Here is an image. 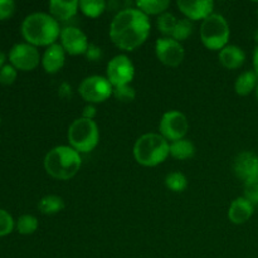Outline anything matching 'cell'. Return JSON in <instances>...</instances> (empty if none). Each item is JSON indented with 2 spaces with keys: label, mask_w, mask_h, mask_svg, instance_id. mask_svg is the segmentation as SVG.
Here are the masks:
<instances>
[{
  "label": "cell",
  "mask_w": 258,
  "mask_h": 258,
  "mask_svg": "<svg viewBox=\"0 0 258 258\" xmlns=\"http://www.w3.org/2000/svg\"><path fill=\"white\" fill-rule=\"evenodd\" d=\"M253 71L258 76V44L256 45L253 50Z\"/></svg>",
  "instance_id": "e575fe53"
},
{
  "label": "cell",
  "mask_w": 258,
  "mask_h": 258,
  "mask_svg": "<svg viewBox=\"0 0 258 258\" xmlns=\"http://www.w3.org/2000/svg\"><path fill=\"white\" fill-rule=\"evenodd\" d=\"M59 23L47 13H32L22 23V34L34 47H49L60 37Z\"/></svg>",
  "instance_id": "7a4b0ae2"
},
{
  "label": "cell",
  "mask_w": 258,
  "mask_h": 258,
  "mask_svg": "<svg viewBox=\"0 0 258 258\" xmlns=\"http://www.w3.org/2000/svg\"><path fill=\"white\" fill-rule=\"evenodd\" d=\"M60 45L70 55L86 54L88 49V38L80 28L66 27L60 32Z\"/></svg>",
  "instance_id": "4fadbf2b"
},
{
  "label": "cell",
  "mask_w": 258,
  "mask_h": 258,
  "mask_svg": "<svg viewBox=\"0 0 258 258\" xmlns=\"http://www.w3.org/2000/svg\"><path fill=\"white\" fill-rule=\"evenodd\" d=\"M4 62H5V54L2 52V50H0V68L4 66Z\"/></svg>",
  "instance_id": "d590c367"
},
{
  "label": "cell",
  "mask_w": 258,
  "mask_h": 258,
  "mask_svg": "<svg viewBox=\"0 0 258 258\" xmlns=\"http://www.w3.org/2000/svg\"><path fill=\"white\" fill-rule=\"evenodd\" d=\"M193 29H194V25L191 20L186 19V18L179 19L178 23H176V27L175 29H174V33L173 35H171V38L178 40V42L185 40L190 37L191 33H193Z\"/></svg>",
  "instance_id": "484cf974"
},
{
  "label": "cell",
  "mask_w": 258,
  "mask_h": 258,
  "mask_svg": "<svg viewBox=\"0 0 258 258\" xmlns=\"http://www.w3.org/2000/svg\"><path fill=\"white\" fill-rule=\"evenodd\" d=\"M233 171L244 184L258 183V155L251 151L238 154L233 161Z\"/></svg>",
  "instance_id": "7c38bea8"
},
{
  "label": "cell",
  "mask_w": 258,
  "mask_h": 258,
  "mask_svg": "<svg viewBox=\"0 0 258 258\" xmlns=\"http://www.w3.org/2000/svg\"><path fill=\"white\" fill-rule=\"evenodd\" d=\"M48 175L58 180H68L80 171L82 158L78 151L67 145H59L48 151L43 161Z\"/></svg>",
  "instance_id": "3957f363"
},
{
  "label": "cell",
  "mask_w": 258,
  "mask_h": 258,
  "mask_svg": "<svg viewBox=\"0 0 258 258\" xmlns=\"http://www.w3.org/2000/svg\"><path fill=\"white\" fill-rule=\"evenodd\" d=\"M135 77V67L130 58L125 54H117L107 63L106 78L115 87L130 85Z\"/></svg>",
  "instance_id": "ba28073f"
},
{
  "label": "cell",
  "mask_w": 258,
  "mask_h": 258,
  "mask_svg": "<svg viewBox=\"0 0 258 258\" xmlns=\"http://www.w3.org/2000/svg\"><path fill=\"white\" fill-rule=\"evenodd\" d=\"M155 53L158 59L169 67H178L183 62L185 54L180 42L170 37H163L156 40Z\"/></svg>",
  "instance_id": "8fae6325"
},
{
  "label": "cell",
  "mask_w": 258,
  "mask_h": 258,
  "mask_svg": "<svg viewBox=\"0 0 258 258\" xmlns=\"http://www.w3.org/2000/svg\"><path fill=\"white\" fill-rule=\"evenodd\" d=\"M196 154V146L188 139L173 141L170 144V156L176 160H188Z\"/></svg>",
  "instance_id": "ffe728a7"
},
{
  "label": "cell",
  "mask_w": 258,
  "mask_h": 258,
  "mask_svg": "<svg viewBox=\"0 0 258 258\" xmlns=\"http://www.w3.org/2000/svg\"><path fill=\"white\" fill-rule=\"evenodd\" d=\"M189 128V122L183 112L176 110L168 111L161 117L159 123L160 135L168 141H176L184 139Z\"/></svg>",
  "instance_id": "9c48e42d"
},
{
  "label": "cell",
  "mask_w": 258,
  "mask_h": 258,
  "mask_svg": "<svg viewBox=\"0 0 258 258\" xmlns=\"http://www.w3.org/2000/svg\"><path fill=\"white\" fill-rule=\"evenodd\" d=\"M14 228V219L9 212L0 208V237L7 236Z\"/></svg>",
  "instance_id": "f1b7e54d"
},
{
  "label": "cell",
  "mask_w": 258,
  "mask_h": 258,
  "mask_svg": "<svg viewBox=\"0 0 258 258\" xmlns=\"http://www.w3.org/2000/svg\"><path fill=\"white\" fill-rule=\"evenodd\" d=\"M38 209H39L40 213L47 214V216L57 214L64 209V201L60 197L49 194V196H45L40 199L39 203H38Z\"/></svg>",
  "instance_id": "44dd1931"
},
{
  "label": "cell",
  "mask_w": 258,
  "mask_h": 258,
  "mask_svg": "<svg viewBox=\"0 0 258 258\" xmlns=\"http://www.w3.org/2000/svg\"><path fill=\"white\" fill-rule=\"evenodd\" d=\"M68 141L71 148L80 154L95 150L100 141V130L97 123L88 118H76L68 127Z\"/></svg>",
  "instance_id": "5b68a950"
},
{
  "label": "cell",
  "mask_w": 258,
  "mask_h": 258,
  "mask_svg": "<svg viewBox=\"0 0 258 258\" xmlns=\"http://www.w3.org/2000/svg\"><path fill=\"white\" fill-rule=\"evenodd\" d=\"M113 96H115L116 100L120 101V102L128 103L133 102V101L135 100L136 91L131 85L120 86V87L113 88Z\"/></svg>",
  "instance_id": "83f0119b"
},
{
  "label": "cell",
  "mask_w": 258,
  "mask_h": 258,
  "mask_svg": "<svg viewBox=\"0 0 258 258\" xmlns=\"http://www.w3.org/2000/svg\"><path fill=\"white\" fill-rule=\"evenodd\" d=\"M256 97H257V100H258V85H257V88H256Z\"/></svg>",
  "instance_id": "8d00e7d4"
},
{
  "label": "cell",
  "mask_w": 258,
  "mask_h": 258,
  "mask_svg": "<svg viewBox=\"0 0 258 258\" xmlns=\"http://www.w3.org/2000/svg\"><path fill=\"white\" fill-rule=\"evenodd\" d=\"M258 85V76L254 71H247V72L241 73L237 77L236 83H234V90L239 96H248Z\"/></svg>",
  "instance_id": "d6986e66"
},
{
  "label": "cell",
  "mask_w": 258,
  "mask_h": 258,
  "mask_svg": "<svg viewBox=\"0 0 258 258\" xmlns=\"http://www.w3.org/2000/svg\"><path fill=\"white\" fill-rule=\"evenodd\" d=\"M0 121H2V117H0Z\"/></svg>",
  "instance_id": "74e56055"
},
{
  "label": "cell",
  "mask_w": 258,
  "mask_h": 258,
  "mask_svg": "<svg viewBox=\"0 0 258 258\" xmlns=\"http://www.w3.org/2000/svg\"><path fill=\"white\" fill-rule=\"evenodd\" d=\"M257 208H258V206H257Z\"/></svg>",
  "instance_id": "f35d334b"
},
{
  "label": "cell",
  "mask_w": 258,
  "mask_h": 258,
  "mask_svg": "<svg viewBox=\"0 0 258 258\" xmlns=\"http://www.w3.org/2000/svg\"><path fill=\"white\" fill-rule=\"evenodd\" d=\"M80 10L88 18H98L106 10L103 0H81Z\"/></svg>",
  "instance_id": "603a6c76"
},
{
  "label": "cell",
  "mask_w": 258,
  "mask_h": 258,
  "mask_svg": "<svg viewBox=\"0 0 258 258\" xmlns=\"http://www.w3.org/2000/svg\"><path fill=\"white\" fill-rule=\"evenodd\" d=\"M246 60V53L238 45H226L219 52V62L227 70H237Z\"/></svg>",
  "instance_id": "ac0fdd59"
},
{
  "label": "cell",
  "mask_w": 258,
  "mask_h": 258,
  "mask_svg": "<svg viewBox=\"0 0 258 258\" xmlns=\"http://www.w3.org/2000/svg\"><path fill=\"white\" fill-rule=\"evenodd\" d=\"M178 20L179 19H176L171 13H164V14L159 15V18L156 19V27H158L159 32L163 33L165 37L171 38Z\"/></svg>",
  "instance_id": "d4e9b609"
},
{
  "label": "cell",
  "mask_w": 258,
  "mask_h": 258,
  "mask_svg": "<svg viewBox=\"0 0 258 258\" xmlns=\"http://www.w3.org/2000/svg\"><path fill=\"white\" fill-rule=\"evenodd\" d=\"M80 9V2L71 0V2H63V0H52L49 2V14L59 22H68L76 17Z\"/></svg>",
  "instance_id": "e0dca14e"
},
{
  "label": "cell",
  "mask_w": 258,
  "mask_h": 258,
  "mask_svg": "<svg viewBox=\"0 0 258 258\" xmlns=\"http://www.w3.org/2000/svg\"><path fill=\"white\" fill-rule=\"evenodd\" d=\"M254 206L244 197L236 198L228 209V219L233 224H243L253 216Z\"/></svg>",
  "instance_id": "2e32d148"
},
{
  "label": "cell",
  "mask_w": 258,
  "mask_h": 258,
  "mask_svg": "<svg viewBox=\"0 0 258 258\" xmlns=\"http://www.w3.org/2000/svg\"><path fill=\"white\" fill-rule=\"evenodd\" d=\"M17 78V68L12 64H4L0 68V83L12 85Z\"/></svg>",
  "instance_id": "f546056e"
},
{
  "label": "cell",
  "mask_w": 258,
  "mask_h": 258,
  "mask_svg": "<svg viewBox=\"0 0 258 258\" xmlns=\"http://www.w3.org/2000/svg\"><path fill=\"white\" fill-rule=\"evenodd\" d=\"M78 92L86 102L93 105L108 100L113 95V86L102 76H90L81 82Z\"/></svg>",
  "instance_id": "52a82bcc"
},
{
  "label": "cell",
  "mask_w": 258,
  "mask_h": 258,
  "mask_svg": "<svg viewBox=\"0 0 258 258\" xmlns=\"http://www.w3.org/2000/svg\"><path fill=\"white\" fill-rule=\"evenodd\" d=\"M150 29L148 15L138 8H126L118 12L111 22L110 38L116 47L131 52L146 42Z\"/></svg>",
  "instance_id": "6da1fadb"
},
{
  "label": "cell",
  "mask_w": 258,
  "mask_h": 258,
  "mask_svg": "<svg viewBox=\"0 0 258 258\" xmlns=\"http://www.w3.org/2000/svg\"><path fill=\"white\" fill-rule=\"evenodd\" d=\"M17 229L20 234H32L38 229V219L32 214H23L17 221Z\"/></svg>",
  "instance_id": "4316f807"
},
{
  "label": "cell",
  "mask_w": 258,
  "mask_h": 258,
  "mask_svg": "<svg viewBox=\"0 0 258 258\" xmlns=\"http://www.w3.org/2000/svg\"><path fill=\"white\" fill-rule=\"evenodd\" d=\"M170 155V144L160 134H145L134 145V158L140 165L153 168L160 165Z\"/></svg>",
  "instance_id": "277c9868"
},
{
  "label": "cell",
  "mask_w": 258,
  "mask_h": 258,
  "mask_svg": "<svg viewBox=\"0 0 258 258\" xmlns=\"http://www.w3.org/2000/svg\"><path fill=\"white\" fill-rule=\"evenodd\" d=\"M10 64L20 71H32L42 62L39 50L29 43H17L9 50Z\"/></svg>",
  "instance_id": "30bf717a"
},
{
  "label": "cell",
  "mask_w": 258,
  "mask_h": 258,
  "mask_svg": "<svg viewBox=\"0 0 258 258\" xmlns=\"http://www.w3.org/2000/svg\"><path fill=\"white\" fill-rule=\"evenodd\" d=\"M85 55L87 57L88 60L96 62V60H98L102 58V49H101L98 45L93 44V43H90V45H88V49H87V52H86Z\"/></svg>",
  "instance_id": "d6a6232c"
},
{
  "label": "cell",
  "mask_w": 258,
  "mask_h": 258,
  "mask_svg": "<svg viewBox=\"0 0 258 258\" xmlns=\"http://www.w3.org/2000/svg\"><path fill=\"white\" fill-rule=\"evenodd\" d=\"M179 10L185 15L186 19L204 20L213 14L214 3L212 0H201V2H189V0H178L176 2Z\"/></svg>",
  "instance_id": "5bb4252c"
},
{
  "label": "cell",
  "mask_w": 258,
  "mask_h": 258,
  "mask_svg": "<svg viewBox=\"0 0 258 258\" xmlns=\"http://www.w3.org/2000/svg\"><path fill=\"white\" fill-rule=\"evenodd\" d=\"M96 116V108L93 105H90L88 103L85 108H83L82 112V117L83 118H88V120H93V117Z\"/></svg>",
  "instance_id": "836d02e7"
},
{
  "label": "cell",
  "mask_w": 258,
  "mask_h": 258,
  "mask_svg": "<svg viewBox=\"0 0 258 258\" xmlns=\"http://www.w3.org/2000/svg\"><path fill=\"white\" fill-rule=\"evenodd\" d=\"M136 7L139 10L149 15H161L166 13L168 8L170 7L169 0H139L136 2Z\"/></svg>",
  "instance_id": "7402d4cb"
},
{
  "label": "cell",
  "mask_w": 258,
  "mask_h": 258,
  "mask_svg": "<svg viewBox=\"0 0 258 258\" xmlns=\"http://www.w3.org/2000/svg\"><path fill=\"white\" fill-rule=\"evenodd\" d=\"M244 198L254 207L258 206V183L244 184Z\"/></svg>",
  "instance_id": "4dcf8cb0"
},
{
  "label": "cell",
  "mask_w": 258,
  "mask_h": 258,
  "mask_svg": "<svg viewBox=\"0 0 258 258\" xmlns=\"http://www.w3.org/2000/svg\"><path fill=\"white\" fill-rule=\"evenodd\" d=\"M165 185L169 190L174 191V193H181L188 186V179L180 171H173L166 175Z\"/></svg>",
  "instance_id": "cb8c5ba5"
},
{
  "label": "cell",
  "mask_w": 258,
  "mask_h": 258,
  "mask_svg": "<svg viewBox=\"0 0 258 258\" xmlns=\"http://www.w3.org/2000/svg\"><path fill=\"white\" fill-rule=\"evenodd\" d=\"M66 62V52L59 43L47 47L42 57V66L44 71L49 75L59 72Z\"/></svg>",
  "instance_id": "9a60e30c"
},
{
  "label": "cell",
  "mask_w": 258,
  "mask_h": 258,
  "mask_svg": "<svg viewBox=\"0 0 258 258\" xmlns=\"http://www.w3.org/2000/svg\"><path fill=\"white\" fill-rule=\"evenodd\" d=\"M231 37L229 24L226 18L213 13L201 25V40L204 47L211 50H221L228 43Z\"/></svg>",
  "instance_id": "8992f818"
},
{
  "label": "cell",
  "mask_w": 258,
  "mask_h": 258,
  "mask_svg": "<svg viewBox=\"0 0 258 258\" xmlns=\"http://www.w3.org/2000/svg\"><path fill=\"white\" fill-rule=\"evenodd\" d=\"M15 10V3L13 0H0V20L12 17Z\"/></svg>",
  "instance_id": "1f68e13d"
}]
</instances>
